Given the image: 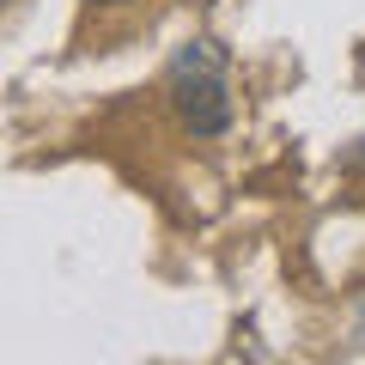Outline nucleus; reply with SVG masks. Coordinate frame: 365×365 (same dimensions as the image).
<instances>
[{
	"label": "nucleus",
	"mask_w": 365,
	"mask_h": 365,
	"mask_svg": "<svg viewBox=\"0 0 365 365\" xmlns=\"http://www.w3.org/2000/svg\"><path fill=\"white\" fill-rule=\"evenodd\" d=\"M91 6H128V0H91Z\"/></svg>",
	"instance_id": "2"
},
{
	"label": "nucleus",
	"mask_w": 365,
	"mask_h": 365,
	"mask_svg": "<svg viewBox=\"0 0 365 365\" xmlns=\"http://www.w3.org/2000/svg\"><path fill=\"white\" fill-rule=\"evenodd\" d=\"M170 104H177L182 128L195 140H213V134L232 128V86H225V61L213 43H189L170 67Z\"/></svg>",
	"instance_id": "1"
}]
</instances>
